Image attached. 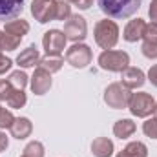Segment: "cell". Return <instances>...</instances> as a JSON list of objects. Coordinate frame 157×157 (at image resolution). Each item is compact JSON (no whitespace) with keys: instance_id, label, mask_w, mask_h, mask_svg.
<instances>
[{"instance_id":"obj_12","label":"cell","mask_w":157,"mask_h":157,"mask_svg":"<svg viewBox=\"0 0 157 157\" xmlns=\"http://www.w3.org/2000/svg\"><path fill=\"white\" fill-rule=\"evenodd\" d=\"M24 2L26 0H0V20L9 22L17 18L24 9Z\"/></svg>"},{"instance_id":"obj_34","label":"cell","mask_w":157,"mask_h":157,"mask_svg":"<svg viewBox=\"0 0 157 157\" xmlns=\"http://www.w3.org/2000/svg\"><path fill=\"white\" fill-rule=\"evenodd\" d=\"M146 78L150 80V84H152V86H155V88H157V64H154V66L148 70V75H146Z\"/></svg>"},{"instance_id":"obj_26","label":"cell","mask_w":157,"mask_h":157,"mask_svg":"<svg viewBox=\"0 0 157 157\" xmlns=\"http://www.w3.org/2000/svg\"><path fill=\"white\" fill-rule=\"evenodd\" d=\"M143 133L150 139H157V117H150L143 122Z\"/></svg>"},{"instance_id":"obj_33","label":"cell","mask_w":157,"mask_h":157,"mask_svg":"<svg viewBox=\"0 0 157 157\" xmlns=\"http://www.w3.org/2000/svg\"><path fill=\"white\" fill-rule=\"evenodd\" d=\"M148 17H150V22L157 24V0L150 2V7H148Z\"/></svg>"},{"instance_id":"obj_18","label":"cell","mask_w":157,"mask_h":157,"mask_svg":"<svg viewBox=\"0 0 157 157\" xmlns=\"http://www.w3.org/2000/svg\"><path fill=\"white\" fill-rule=\"evenodd\" d=\"M135 130H137V126H135V122L132 119H119L113 124V135L117 139H121V141L122 139H130L135 133Z\"/></svg>"},{"instance_id":"obj_8","label":"cell","mask_w":157,"mask_h":157,"mask_svg":"<svg viewBox=\"0 0 157 157\" xmlns=\"http://www.w3.org/2000/svg\"><path fill=\"white\" fill-rule=\"evenodd\" d=\"M64 35H66V39L71 40L73 44H77V42H82V40L88 37V24H86V18L84 17H80V15H71L68 20H66V24H64Z\"/></svg>"},{"instance_id":"obj_6","label":"cell","mask_w":157,"mask_h":157,"mask_svg":"<svg viewBox=\"0 0 157 157\" xmlns=\"http://www.w3.org/2000/svg\"><path fill=\"white\" fill-rule=\"evenodd\" d=\"M93 60V51L88 44H82L77 42L73 46H70L66 49V62L71 66V68H77V70H84L91 64Z\"/></svg>"},{"instance_id":"obj_21","label":"cell","mask_w":157,"mask_h":157,"mask_svg":"<svg viewBox=\"0 0 157 157\" xmlns=\"http://www.w3.org/2000/svg\"><path fill=\"white\" fill-rule=\"evenodd\" d=\"M20 42H22V39L13 37L6 31H0V51H15L20 46Z\"/></svg>"},{"instance_id":"obj_9","label":"cell","mask_w":157,"mask_h":157,"mask_svg":"<svg viewBox=\"0 0 157 157\" xmlns=\"http://www.w3.org/2000/svg\"><path fill=\"white\" fill-rule=\"evenodd\" d=\"M55 7H57V0H33L31 15L39 24H48L55 20Z\"/></svg>"},{"instance_id":"obj_15","label":"cell","mask_w":157,"mask_h":157,"mask_svg":"<svg viewBox=\"0 0 157 157\" xmlns=\"http://www.w3.org/2000/svg\"><path fill=\"white\" fill-rule=\"evenodd\" d=\"M144 28H146V22L143 18H133V20H130L126 24V28L122 31V39L126 42H137V40L143 39Z\"/></svg>"},{"instance_id":"obj_24","label":"cell","mask_w":157,"mask_h":157,"mask_svg":"<svg viewBox=\"0 0 157 157\" xmlns=\"http://www.w3.org/2000/svg\"><path fill=\"white\" fill-rule=\"evenodd\" d=\"M71 15H73V13H71V4H70V2H66V0H57V7H55V20L64 22V20H68Z\"/></svg>"},{"instance_id":"obj_13","label":"cell","mask_w":157,"mask_h":157,"mask_svg":"<svg viewBox=\"0 0 157 157\" xmlns=\"http://www.w3.org/2000/svg\"><path fill=\"white\" fill-rule=\"evenodd\" d=\"M15 62H17V66L22 68V70H28V68H35V66H39L40 53H39V49H37V46L31 44V46H28L24 51H20V55L17 57Z\"/></svg>"},{"instance_id":"obj_27","label":"cell","mask_w":157,"mask_h":157,"mask_svg":"<svg viewBox=\"0 0 157 157\" xmlns=\"http://www.w3.org/2000/svg\"><path fill=\"white\" fill-rule=\"evenodd\" d=\"M141 51H143V55L146 59L155 60L157 59V42H154V40H144L143 46H141Z\"/></svg>"},{"instance_id":"obj_32","label":"cell","mask_w":157,"mask_h":157,"mask_svg":"<svg viewBox=\"0 0 157 157\" xmlns=\"http://www.w3.org/2000/svg\"><path fill=\"white\" fill-rule=\"evenodd\" d=\"M66 2H70L71 6H77L82 11H86V9H90L93 6V0H66Z\"/></svg>"},{"instance_id":"obj_25","label":"cell","mask_w":157,"mask_h":157,"mask_svg":"<svg viewBox=\"0 0 157 157\" xmlns=\"http://www.w3.org/2000/svg\"><path fill=\"white\" fill-rule=\"evenodd\" d=\"M24 157H44V144L40 141H31L24 148Z\"/></svg>"},{"instance_id":"obj_23","label":"cell","mask_w":157,"mask_h":157,"mask_svg":"<svg viewBox=\"0 0 157 157\" xmlns=\"http://www.w3.org/2000/svg\"><path fill=\"white\" fill-rule=\"evenodd\" d=\"M7 80L11 82V86H13L15 90H24V88L29 84V77H28L26 71H22V70H15V71H11Z\"/></svg>"},{"instance_id":"obj_36","label":"cell","mask_w":157,"mask_h":157,"mask_svg":"<svg viewBox=\"0 0 157 157\" xmlns=\"http://www.w3.org/2000/svg\"><path fill=\"white\" fill-rule=\"evenodd\" d=\"M115 157H130V155H128V154H126L124 150H121V152H119V154H117Z\"/></svg>"},{"instance_id":"obj_22","label":"cell","mask_w":157,"mask_h":157,"mask_svg":"<svg viewBox=\"0 0 157 157\" xmlns=\"http://www.w3.org/2000/svg\"><path fill=\"white\" fill-rule=\"evenodd\" d=\"M124 152L130 157H148V148L141 141H132L124 146Z\"/></svg>"},{"instance_id":"obj_14","label":"cell","mask_w":157,"mask_h":157,"mask_svg":"<svg viewBox=\"0 0 157 157\" xmlns=\"http://www.w3.org/2000/svg\"><path fill=\"white\" fill-rule=\"evenodd\" d=\"M9 133H11V137H15L18 141H24L33 133V122L28 117H17L15 122L11 124V128H9Z\"/></svg>"},{"instance_id":"obj_10","label":"cell","mask_w":157,"mask_h":157,"mask_svg":"<svg viewBox=\"0 0 157 157\" xmlns=\"http://www.w3.org/2000/svg\"><path fill=\"white\" fill-rule=\"evenodd\" d=\"M29 86H31V91L35 95H46L51 86H53V78H51V73L44 71L42 68H37L33 71V75L29 78Z\"/></svg>"},{"instance_id":"obj_5","label":"cell","mask_w":157,"mask_h":157,"mask_svg":"<svg viewBox=\"0 0 157 157\" xmlns=\"http://www.w3.org/2000/svg\"><path fill=\"white\" fill-rule=\"evenodd\" d=\"M128 110L133 117H141L146 119L150 117L155 110V101L150 93H144V91H139V93H132L130 97V102H128Z\"/></svg>"},{"instance_id":"obj_17","label":"cell","mask_w":157,"mask_h":157,"mask_svg":"<svg viewBox=\"0 0 157 157\" xmlns=\"http://www.w3.org/2000/svg\"><path fill=\"white\" fill-rule=\"evenodd\" d=\"M4 31L13 35V37H18V39H24V35L29 33V22L24 20V18H13L9 22H6L4 26Z\"/></svg>"},{"instance_id":"obj_39","label":"cell","mask_w":157,"mask_h":157,"mask_svg":"<svg viewBox=\"0 0 157 157\" xmlns=\"http://www.w3.org/2000/svg\"><path fill=\"white\" fill-rule=\"evenodd\" d=\"M22 157H24V155H22Z\"/></svg>"},{"instance_id":"obj_31","label":"cell","mask_w":157,"mask_h":157,"mask_svg":"<svg viewBox=\"0 0 157 157\" xmlns=\"http://www.w3.org/2000/svg\"><path fill=\"white\" fill-rule=\"evenodd\" d=\"M11 68H13V60H11L9 57H6L4 51H0V75L7 73Z\"/></svg>"},{"instance_id":"obj_30","label":"cell","mask_w":157,"mask_h":157,"mask_svg":"<svg viewBox=\"0 0 157 157\" xmlns=\"http://www.w3.org/2000/svg\"><path fill=\"white\" fill-rule=\"evenodd\" d=\"M143 40H154V42H157V24H154V22L146 24Z\"/></svg>"},{"instance_id":"obj_11","label":"cell","mask_w":157,"mask_h":157,"mask_svg":"<svg viewBox=\"0 0 157 157\" xmlns=\"http://www.w3.org/2000/svg\"><path fill=\"white\" fill-rule=\"evenodd\" d=\"M121 82L128 88V90H139L144 86L146 82V75L141 68L135 66H128L122 73H121Z\"/></svg>"},{"instance_id":"obj_16","label":"cell","mask_w":157,"mask_h":157,"mask_svg":"<svg viewBox=\"0 0 157 157\" xmlns=\"http://www.w3.org/2000/svg\"><path fill=\"white\" fill-rule=\"evenodd\" d=\"M113 152H115L113 141L108 137H97L91 143V154L95 157H112Z\"/></svg>"},{"instance_id":"obj_37","label":"cell","mask_w":157,"mask_h":157,"mask_svg":"<svg viewBox=\"0 0 157 157\" xmlns=\"http://www.w3.org/2000/svg\"><path fill=\"white\" fill-rule=\"evenodd\" d=\"M154 113H155V117H157V102H155V110H154Z\"/></svg>"},{"instance_id":"obj_28","label":"cell","mask_w":157,"mask_h":157,"mask_svg":"<svg viewBox=\"0 0 157 157\" xmlns=\"http://www.w3.org/2000/svg\"><path fill=\"white\" fill-rule=\"evenodd\" d=\"M15 115L11 113V110H6V108H0V130H9L11 124L15 122Z\"/></svg>"},{"instance_id":"obj_29","label":"cell","mask_w":157,"mask_h":157,"mask_svg":"<svg viewBox=\"0 0 157 157\" xmlns=\"http://www.w3.org/2000/svg\"><path fill=\"white\" fill-rule=\"evenodd\" d=\"M13 90L15 88L11 86V82L7 78H0V102H7V99L13 93Z\"/></svg>"},{"instance_id":"obj_35","label":"cell","mask_w":157,"mask_h":157,"mask_svg":"<svg viewBox=\"0 0 157 157\" xmlns=\"http://www.w3.org/2000/svg\"><path fill=\"white\" fill-rule=\"evenodd\" d=\"M7 146H9V139H7V135L0 130V152H4Z\"/></svg>"},{"instance_id":"obj_7","label":"cell","mask_w":157,"mask_h":157,"mask_svg":"<svg viewBox=\"0 0 157 157\" xmlns=\"http://www.w3.org/2000/svg\"><path fill=\"white\" fill-rule=\"evenodd\" d=\"M66 42H68V39H66L64 31H60V29H49L42 37V48H44L46 55H49V57H60L64 53V49H66Z\"/></svg>"},{"instance_id":"obj_4","label":"cell","mask_w":157,"mask_h":157,"mask_svg":"<svg viewBox=\"0 0 157 157\" xmlns=\"http://www.w3.org/2000/svg\"><path fill=\"white\" fill-rule=\"evenodd\" d=\"M130 97H132V90H128L122 82H112L104 90V102L112 110H124V108H128Z\"/></svg>"},{"instance_id":"obj_19","label":"cell","mask_w":157,"mask_h":157,"mask_svg":"<svg viewBox=\"0 0 157 157\" xmlns=\"http://www.w3.org/2000/svg\"><path fill=\"white\" fill-rule=\"evenodd\" d=\"M62 66H64V60H62V57H49V55H46V57H40V62H39V68H42L44 71H48V73H57V71H60L62 70Z\"/></svg>"},{"instance_id":"obj_2","label":"cell","mask_w":157,"mask_h":157,"mask_svg":"<svg viewBox=\"0 0 157 157\" xmlns=\"http://www.w3.org/2000/svg\"><path fill=\"white\" fill-rule=\"evenodd\" d=\"M119 35H121V31H119V26L115 20L102 18L95 24L93 39L101 49H113L119 42Z\"/></svg>"},{"instance_id":"obj_20","label":"cell","mask_w":157,"mask_h":157,"mask_svg":"<svg viewBox=\"0 0 157 157\" xmlns=\"http://www.w3.org/2000/svg\"><path fill=\"white\" fill-rule=\"evenodd\" d=\"M26 102H28V95L24 90H13V93L7 99V106L11 110H20L26 106Z\"/></svg>"},{"instance_id":"obj_1","label":"cell","mask_w":157,"mask_h":157,"mask_svg":"<svg viewBox=\"0 0 157 157\" xmlns=\"http://www.w3.org/2000/svg\"><path fill=\"white\" fill-rule=\"evenodd\" d=\"M143 0H97L99 9L113 20H124L141 9Z\"/></svg>"},{"instance_id":"obj_38","label":"cell","mask_w":157,"mask_h":157,"mask_svg":"<svg viewBox=\"0 0 157 157\" xmlns=\"http://www.w3.org/2000/svg\"><path fill=\"white\" fill-rule=\"evenodd\" d=\"M0 108H2V106H0Z\"/></svg>"},{"instance_id":"obj_3","label":"cell","mask_w":157,"mask_h":157,"mask_svg":"<svg viewBox=\"0 0 157 157\" xmlns=\"http://www.w3.org/2000/svg\"><path fill=\"white\" fill-rule=\"evenodd\" d=\"M97 62L104 71L122 73L130 66V55L126 51H121V49H102Z\"/></svg>"}]
</instances>
